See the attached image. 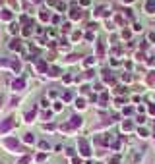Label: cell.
I'll return each mask as SVG.
<instances>
[{"label": "cell", "instance_id": "3957f363", "mask_svg": "<svg viewBox=\"0 0 155 164\" xmlns=\"http://www.w3.org/2000/svg\"><path fill=\"white\" fill-rule=\"evenodd\" d=\"M12 126H14V122H12V118H8L6 122H2V124H0V131H8Z\"/></svg>", "mask_w": 155, "mask_h": 164}, {"label": "cell", "instance_id": "5b68a950", "mask_svg": "<svg viewBox=\"0 0 155 164\" xmlns=\"http://www.w3.org/2000/svg\"><path fill=\"white\" fill-rule=\"evenodd\" d=\"M95 16H99V18H105V16H107V6L97 8V10H95Z\"/></svg>", "mask_w": 155, "mask_h": 164}, {"label": "cell", "instance_id": "8992f818", "mask_svg": "<svg viewBox=\"0 0 155 164\" xmlns=\"http://www.w3.org/2000/svg\"><path fill=\"white\" fill-rule=\"evenodd\" d=\"M23 87H25V83H23L22 79H19V81H14V91H22Z\"/></svg>", "mask_w": 155, "mask_h": 164}, {"label": "cell", "instance_id": "7a4b0ae2", "mask_svg": "<svg viewBox=\"0 0 155 164\" xmlns=\"http://www.w3.org/2000/svg\"><path fill=\"white\" fill-rule=\"evenodd\" d=\"M80 151H81V157H89V154H91V151H89V147H87L85 141H80Z\"/></svg>", "mask_w": 155, "mask_h": 164}, {"label": "cell", "instance_id": "8fae6325", "mask_svg": "<svg viewBox=\"0 0 155 164\" xmlns=\"http://www.w3.org/2000/svg\"><path fill=\"white\" fill-rule=\"evenodd\" d=\"M33 118H35V112H27L25 114V122H33Z\"/></svg>", "mask_w": 155, "mask_h": 164}, {"label": "cell", "instance_id": "4fadbf2b", "mask_svg": "<svg viewBox=\"0 0 155 164\" xmlns=\"http://www.w3.org/2000/svg\"><path fill=\"white\" fill-rule=\"evenodd\" d=\"M39 18L43 19V21H47V19H48V14H47V12H41V16H39Z\"/></svg>", "mask_w": 155, "mask_h": 164}, {"label": "cell", "instance_id": "52a82bcc", "mask_svg": "<svg viewBox=\"0 0 155 164\" xmlns=\"http://www.w3.org/2000/svg\"><path fill=\"white\" fill-rule=\"evenodd\" d=\"M10 48H12V50H19V48H22V43H19V41H12Z\"/></svg>", "mask_w": 155, "mask_h": 164}, {"label": "cell", "instance_id": "ac0fdd59", "mask_svg": "<svg viewBox=\"0 0 155 164\" xmlns=\"http://www.w3.org/2000/svg\"><path fill=\"white\" fill-rule=\"evenodd\" d=\"M81 4H83V6H87V4H89V0H81Z\"/></svg>", "mask_w": 155, "mask_h": 164}, {"label": "cell", "instance_id": "7c38bea8", "mask_svg": "<svg viewBox=\"0 0 155 164\" xmlns=\"http://www.w3.org/2000/svg\"><path fill=\"white\" fill-rule=\"evenodd\" d=\"M122 129H126V131L132 129V124H130V122H124V124H122Z\"/></svg>", "mask_w": 155, "mask_h": 164}, {"label": "cell", "instance_id": "5bb4252c", "mask_svg": "<svg viewBox=\"0 0 155 164\" xmlns=\"http://www.w3.org/2000/svg\"><path fill=\"white\" fill-rule=\"evenodd\" d=\"M51 75H52V77H58V75H60V72H58V69L54 68V69H52V72H51Z\"/></svg>", "mask_w": 155, "mask_h": 164}, {"label": "cell", "instance_id": "9a60e30c", "mask_svg": "<svg viewBox=\"0 0 155 164\" xmlns=\"http://www.w3.org/2000/svg\"><path fill=\"white\" fill-rule=\"evenodd\" d=\"M29 160H31V157H23V158H22V162H19V164H27Z\"/></svg>", "mask_w": 155, "mask_h": 164}, {"label": "cell", "instance_id": "2e32d148", "mask_svg": "<svg viewBox=\"0 0 155 164\" xmlns=\"http://www.w3.org/2000/svg\"><path fill=\"white\" fill-rule=\"evenodd\" d=\"M76 106H78V108H83V106H85V102H83V100H81V98H80V100H78V104H76Z\"/></svg>", "mask_w": 155, "mask_h": 164}, {"label": "cell", "instance_id": "30bf717a", "mask_svg": "<svg viewBox=\"0 0 155 164\" xmlns=\"http://www.w3.org/2000/svg\"><path fill=\"white\" fill-rule=\"evenodd\" d=\"M23 141H25V143H33V133H25Z\"/></svg>", "mask_w": 155, "mask_h": 164}, {"label": "cell", "instance_id": "ba28073f", "mask_svg": "<svg viewBox=\"0 0 155 164\" xmlns=\"http://www.w3.org/2000/svg\"><path fill=\"white\" fill-rule=\"evenodd\" d=\"M0 18H2V19H6V21H10V19H12V14H10L8 10H4L2 14H0Z\"/></svg>", "mask_w": 155, "mask_h": 164}, {"label": "cell", "instance_id": "277c9868", "mask_svg": "<svg viewBox=\"0 0 155 164\" xmlns=\"http://www.w3.org/2000/svg\"><path fill=\"white\" fill-rule=\"evenodd\" d=\"M145 12H148V14H155V2L153 0L145 2Z\"/></svg>", "mask_w": 155, "mask_h": 164}, {"label": "cell", "instance_id": "d6986e66", "mask_svg": "<svg viewBox=\"0 0 155 164\" xmlns=\"http://www.w3.org/2000/svg\"><path fill=\"white\" fill-rule=\"evenodd\" d=\"M2 2H4V0H0V4H2Z\"/></svg>", "mask_w": 155, "mask_h": 164}, {"label": "cell", "instance_id": "6da1fadb", "mask_svg": "<svg viewBox=\"0 0 155 164\" xmlns=\"http://www.w3.org/2000/svg\"><path fill=\"white\" fill-rule=\"evenodd\" d=\"M2 145L6 147L10 153H23V149L19 147V141L18 139H14V137H8V139H4L2 141Z\"/></svg>", "mask_w": 155, "mask_h": 164}, {"label": "cell", "instance_id": "e0dca14e", "mask_svg": "<svg viewBox=\"0 0 155 164\" xmlns=\"http://www.w3.org/2000/svg\"><path fill=\"white\" fill-rule=\"evenodd\" d=\"M149 112H151V114H155V104H151V108H149Z\"/></svg>", "mask_w": 155, "mask_h": 164}, {"label": "cell", "instance_id": "9c48e42d", "mask_svg": "<svg viewBox=\"0 0 155 164\" xmlns=\"http://www.w3.org/2000/svg\"><path fill=\"white\" fill-rule=\"evenodd\" d=\"M70 16H72V19H80V18H81L80 10H72V14H70Z\"/></svg>", "mask_w": 155, "mask_h": 164}]
</instances>
